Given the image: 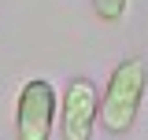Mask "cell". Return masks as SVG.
I'll return each mask as SVG.
<instances>
[{
    "instance_id": "6da1fadb",
    "label": "cell",
    "mask_w": 148,
    "mask_h": 140,
    "mask_svg": "<svg viewBox=\"0 0 148 140\" xmlns=\"http://www.w3.org/2000/svg\"><path fill=\"white\" fill-rule=\"evenodd\" d=\"M145 88H148V67L145 59L130 55L122 59L119 67L111 70L108 77V88L100 96V122L108 133H130L133 122H137V111H141V100H145Z\"/></svg>"
},
{
    "instance_id": "7a4b0ae2",
    "label": "cell",
    "mask_w": 148,
    "mask_h": 140,
    "mask_svg": "<svg viewBox=\"0 0 148 140\" xmlns=\"http://www.w3.org/2000/svg\"><path fill=\"white\" fill-rule=\"evenodd\" d=\"M56 122V88L48 81H26L18 88L15 137L18 140H52Z\"/></svg>"
},
{
    "instance_id": "3957f363",
    "label": "cell",
    "mask_w": 148,
    "mask_h": 140,
    "mask_svg": "<svg viewBox=\"0 0 148 140\" xmlns=\"http://www.w3.org/2000/svg\"><path fill=\"white\" fill-rule=\"evenodd\" d=\"M100 114V96L92 88L89 77H74L67 92H63V107H59V133L63 140H89L92 125Z\"/></svg>"
},
{
    "instance_id": "277c9868",
    "label": "cell",
    "mask_w": 148,
    "mask_h": 140,
    "mask_svg": "<svg viewBox=\"0 0 148 140\" xmlns=\"http://www.w3.org/2000/svg\"><path fill=\"white\" fill-rule=\"evenodd\" d=\"M92 11L104 18V22H119L126 15V0H92Z\"/></svg>"
}]
</instances>
